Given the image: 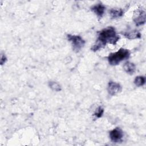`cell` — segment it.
Here are the masks:
<instances>
[{"mask_svg": "<svg viewBox=\"0 0 146 146\" xmlns=\"http://www.w3.org/2000/svg\"><path fill=\"white\" fill-rule=\"evenodd\" d=\"M133 82L137 87L143 86L145 83V78L144 76H137L135 78Z\"/></svg>", "mask_w": 146, "mask_h": 146, "instance_id": "8fae6325", "label": "cell"}, {"mask_svg": "<svg viewBox=\"0 0 146 146\" xmlns=\"http://www.w3.org/2000/svg\"><path fill=\"white\" fill-rule=\"evenodd\" d=\"M103 112H104V109L103 108H102L101 106H99L97 109L95 111V113H94V116L97 117V118H100L102 116L103 114Z\"/></svg>", "mask_w": 146, "mask_h": 146, "instance_id": "4fadbf2b", "label": "cell"}, {"mask_svg": "<svg viewBox=\"0 0 146 146\" xmlns=\"http://www.w3.org/2000/svg\"><path fill=\"white\" fill-rule=\"evenodd\" d=\"M123 132L119 127H116L110 132V139L114 143H119L121 141L123 137Z\"/></svg>", "mask_w": 146, "mask_h": 146, "instance_id": "5b68a950", "label": "cell"}, {"mask_svg": "<svg viewBox=\"0 0 146 146\" xmlns=\"http://www.w3.org/2000/svg\"><path fill=\"white\" fill-rule=\"evenodd\" d=\"M7 60V58L6 57V56L3 54L1 55V64L2 65L3 64L5 63V62Z\"/></svg>", "mask_w": 146, "mask_h": 146, "instance_id": "5bb4252c", "label": "cell"}, {"mask_svg": "<svg viewBox=\"0 0 146 146\" xmlns=\"http://www.w3.org/2000/svg\"><path fill=\"white\" fill-rule=\"evenodd\" d=\"M107 91L110 95L114 96L121 91V86L119 83L110 81L108 84Z\"/></svg>", "mask_w": 146, "mask_h": 146, "instance_id": "8992f818", "label": "cell"}, {"mask_svg": "<svg viewBox=\"0 0 146 146\" xmlns=\"http://www.w3.org/2000/svg\"><path fill=\"white\" fill-rule=\"evenodd\" d=\"M119 39L120 37L116 34L115 29L113 27H106L99 32L96 42L91 49L93 51H96L106 46L107 43L116 44Z\"/></svg>", "mask_w": 146, "mask_h": 146, "instance_id": "6da1fadb", "label": "cell"}, {"mask_svg": "<svg viewBox=\"0 0 146 146\" xmlns=\"http://www.w3.org/2000/svg\"><path fill=\"white\" fill-rule=\"evenodd\" d=\"M67 38L71 43L72 50L75 52H79L84 46L85 40L80 35L67 34Z\"/></svg>", "mask_w": 146, "mask_h": 146, "instance_id": "3957f363", "label": "cell"}, {"mask_svg": "<svg viewBox=\"0 0 146 146\" xmlns=\"http://www.w3.org/2000/svg\"><path fill=\"white\" fill-rule=\"evenodd\" d=\"M48 86L50 87V88H51L53 91L58 92L62 90V88L60 87V86L55 82H53V81H50L48 82Z\"/></svg>", "mask_w": 146, "mask_h": 146, "instance_id": "7c38bea8", "label": "cell"}, {"mask_svg": "<svg viewBox=\"0 0 146 146\" xmlns=\"http://www.w3.org/2000/svg\"><path fill=\"white\" fill-rule=\"evenodd\" d=\"M124 13V11L122 9H111L110 11L111 17L113 19L122 17Z\"/></svg>", "mask_w": 146, "mask_h": 146, "instance_id": "30bf717a", "label": "cell"}, {"mask_svg": "<svg viewBox=\"0 0 146 146\" xmlns=\"http://www.w3.org/2000/svg\"><path fill=\"white\" fill-rule=\"evenodd\" d=\"M91 10L96 15L99 19H101L104 14L106 6L101 2H99L92 6L91 7Z\"/></svg>", "mask_w": 146, "mask_h": 146, "instance_id": "52a82bcc", "label": "cell"}, {"mask_svg": "<svg viewBox=\"0 0 146 146\" xmlns=\"http://www.w3.org/2000/svg\"><path fill=\"white\" fill-rule=\"evenodd\" d=\"M123 68L124 71L129 75L133 74L136 70L135 64L131 62H126L123 65Z\"/></svg>", "mask_w": 146, "mask_h": 146, "instance_id": "ba28073f", "label": "cell"}, {"mask_svg": "<svg viewBox=\"0 0 146 146\" xmlns=\"http://www.w3.org/2000/svg\"><path fill=\"white\" fill-rule=\"evenodd\" d=\"M133 20L137 26L144 25L145 22V10L141 6L136 9L133 13Z\"/></svg>", "mask_w": 146, "mask_h": 146, "instance_id": "277c9868", "label": "cell"}, {"mask_svg": "<svg viewBox=\"0 0 146 146\" xmlns=\"http://www.w3.org/2000/svg\"><path fill=\"white\" fill-rule=\"evenodd\" d=\"M130 56L129 50L120 48L117 51L111 53L107 57L108 63L111 66H116L119 64L121 61L127 59Z\"/></svg>", "mask_w": 146, "mask_h": 146, "instance_id": "7a4b0ae2", "label": "cell"}, {"mask_svg": "<svg viewBox=\"0 0 146 146\" xmlns=\"http://www.w3.org/2000/svg\"><path fill=\"white\" fill-rule=\"evenodd\" d=\"M127 38L129 39H134L137 38H141V34L137 30H133L131 31L125 32L123 34Z\"/></svg>", "mask_w": 146, "mask_h": 146, "instance_id": "9c48e42d", "label": "cell"}]
</instances>
